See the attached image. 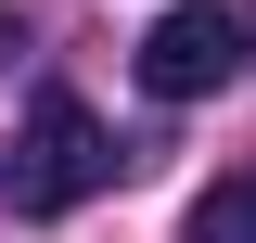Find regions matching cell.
I'll return each instance as SVG.
<instances>
[{
  "mask_svg": "<svg viewBox=\"0 0 256 243\" xmlns=\"http://www.w3.org/2000/svg\"><path fill=\"white\" fill-rule=\"evenodd\" d=\"M192 243H256V166H230V180L192 192Z\"/></svg>",
  "mask_w": 256,
  "mask_h": 243,
  "instance_id": "cell-3",
  "label": "cell"
},
{
  "mask_svg": "<svg viewBox=\"0 0 256 243\" xmlns=\"http://www.w3.org/2000/svg\"><path fill=\"white\" fill-rule=\"evenodd\" d=\"M244 77V13L230 0H180V13H154L141 26V90L154 102H205Z\"/></svg>",
  "mask_w": 256,
  "mask_h": 243,
  "instance_id": "cell-2",
  "label": "cell"
},
{
  "mask_svg": "<svg viewBox=\"0 0 256 243\" xmlns=\"http://www.w3.org/2000/svg\"><path fill=\"white\" fill-rule=\"evenodd\" d=\"M102 180H116V128H102L77 90H38V116L13 128V154H0L13 218H64V205H90Z\"/></svg>",
  "mask_w": 256,
  "mask_h": 243,
  "instance_id": "cell-1",
  "label": "cell"
}]
</instances>
